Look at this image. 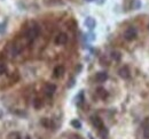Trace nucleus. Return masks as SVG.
I'll list each match as a JSON object with an SVG mask.
<instances>
[{
	"label": "nucleus",
	"instance_id": "2",
	"mask_svg": "<svg viewBox=\"0 0 149 139\" xmlns=\"http://www.w3.org/2000/svg\"><path fill=\"white\" fill-rule=\"evenodd\" d=\"M136 34H138V32H136V30L134 28H129L124 32V39L127 40V41H132V40H134L136 38Z\"/></svg>",
	"mask_w": 149,
	"mask_h": 139
},
{
	"label": "nucleus",
	"instance_id": "17",
	"mask_svg": "<svg viewBox=\"0 0 149 139\" xmlns=\"http://www.w3.org/2000/svg\"><path fill=\"white\" fill-rule=\"evenodd\" d=\"M8 139H22L21 138V135H19V132H10L9 135H8Z\"/></svg>",
	"mask_w": 149,
	"mask_h": 139
},
{
	"label": "nucleus",
	"instance_id": "24",
	"mask_svg": "<svg viewBox=\"0 0 149 139\" xmlns=\"http://www.w3.org/2000/svg\"><path fill=\"white\" fill-rule=\"evenodd\" d=\"M87 1H92V0H87Z\"/></svg>",
	"mask_w": 149,
	"mask_h": 139
},
{
	"label": "nucleus",
	"instance_id": "20",
	"mask_svg": "<svg viewBox=\"0 0 149 139\" xmlns=\"http://www.w3.org/2000/svg\"><path fill=\"white\" fill-rule=\"evenodd\" d=\"M69 139H80V137H79L78 135H72Z\"/></svg>",
	"mask_w": 149,
	"mask_h": 139
},
{
	"label": "nucleus",
	"instance_id": "4",
	"mask_svg": "<svg viewBox=\"0 0 149 139\" xmlns=\"http://www.w3.org/2000/svg\"><path fill=\"white\" fill-rule=\"evenodd\" d=\"M68 41V35L65 33H58L55 38V43L58 46H62V45H65Z\"/></svg>",
	"mask_w": 149,
	"mask_h": 139
},
{
	"label": "nucleus",
	"instance_id": "12",
	"mask_svg": "<svg viewBox=\"0 0 149 139\" xmlns=\"http://www.w3.org/2000/svg\"><path fill=\"white\" fill-rule=\"evenodd\" d=\"M143 136L146 139H149V118L143 122Z\"/></svg>",
	"mask_w": 149,
	"mask_h": 139
},
{
	"label": "nucleus",
	"instance_id": "16",
	"mask_svg": "<svg viewBox=\"0 0 149 139\" xmlns=\"http://www.w3.org/2000/svg\"><path fill=\"white\" fill-rule=\"evenodd\" d=\"M7 72V65L3 61H0V75L1 74H5Z\"/></svg>",
	"mask_w": 149,
	"mask_h": 139
},
{
	"label": "nucleus",
	"instance_id": "14",
	"mask_svg": "<svg viewBox=\"0 0 149 139\" xmlns=\"http://www.w3.org/2000/svg\"><path fill=\"white\" fill-rule=\"evenodd\" d=\"M32 105H33V107H35L36 109H40V108L42 107V102H41V99H39V98H35Z\"/></svg>",
	"mask_w": 149,
	"mask_h": 139
},
{
	"label": "nucleus",
	"instance_id": "5",
	"mask_svg": "<svg viewBox=\"0 0 149 139\" xmlns=\"http://www.w3.org/2000/svg\"><path fill=\"white\" fill-rule=\"evenodd\" d=\"M107 79H108V73L104 72V71L97 72L96 75H95V80H96V82H100V83H103L104 81H107Z\"/></svg>",
	"mask_w": 149,
	"mask_h": 139
},
{
	"label": "nucleus",
	"instance_id": "11",
	"mask_svg": "<svg viewBox=\"0 0 149 139\" xmlns=\"http://www.w3.org/2000/svg\"><path fill=\"white\" fill-rule=\"evenodd\" d=\"M96 95H97V97H100V98H102V99H104V98H107L108 97V91L104 89V88H97L96 89Z\"/></svg>",
	"mask_w": 149,
	"mask_h": 139
},
{
	"label": "nucleus",
	"instance_id": "15",
	"mask_svg": "<svg viewBox=\"0 0 149 139\" xmlns=\"http://www.w3.org/2000/svg\"><path fill=\"white\" fill-rule=\"evenodd\" d=\"M70 124H71V127L74 128V129H81V122L79 121V120H77V119L72 120V121L70 122Z\"/></svg>",
	"mask_w": 149,
	"mask_h": 139
},
{
	"label": "nucleus",
	"instance_id": "3",
	"mask_svg": "<svg viewBox=\"0 0 149 139\" xmlns=\"http://www.w3.org/2000/svg\"><path fill=\"white\" fill-rule=\"evenodd\" d=\"M55 91H56V86L54 83H47V85H45V87H44V92H45L46 96L51 97V96L54 95Z\"/></svg>",
	"mask_w": 149,
	"mask_h": 139
},
{
	"label": "nucleus",
	"instance_id": "9",
	"mask_svg": "<svg viewBox=\"0 0 149 139\" xmlns=\"http://www.w3.org/2000/svg\"><path fill=\"white\" fill-rule=\"evenodd\" d=\"M84 24H85V26H86L87 29L93 30L94 28H95V25H96V22H95V19H94L93 17H86Z\"/></svg>",
	"mask_w": 149,
	"mask_h": 139
},
{
	"label": "nucleus",
	"instance_id": "21",
	"mask_svg": "<svg viewBox=\"0 0 149 139\" xmlns=\"http://www.w3.org/2000/svg\"><path fill=\"white\" fill-rule=\"evenodd\" d=\"M80 71H81V65H78V66L76 67V72H77V73H79Z\"/></svg>",
	"mask_w": 149,
	"mask_h": 139
},
{
	"label": "nucleus",
	"instance_id": "18",
	"mask_svg": "<svg viewBox=\"0 0 149 139\" xmlns=\"http://www.w3.org/2000/svg\"><path fill=\"white\" fill-rule=\"evenodd\" d=\"M6 29V23H0V33H2Z\"/></svg>",
	"mask_w": 149,
	"mask_h": 139
},
{
	"label": "nucleus",
	"instance_id": "25",
	"mask_svg": "<svg viewBox=\"0 0 149 139\" xmlns=\"http://www.w3.org/2000/svg\"><path fill=\"white\" fill-rule=\"evenodd\" d=\"M148 30H149V24H148Z\"/></svg>",
	"mask_w": 149,
	"mask_h": 139
},
{
	"label": "nucleus",
	"instance_id": "1",
	"mask_svg": "<svg viewBox=\"0 0 149 139\" xmlns=\"http://www.w3.org/2000/svg\"><path fill=\"white\" fill-rule=\"evenodd\" d=\"M39 34V28L37 25H33V26H30L25 33V38L28 41H33Z\"/></svg>",
	"mask_w": 149,
	"mask_h": 139
},
{
	"label": "nucleus",
	"instance_id": "7",
	"mask_svg": "<svg viewBox=\"0 0 149 139\" xmlns=\"http://www.w3.org/2000/svg\"><path fill=\"white\" fill-rule=\"evenodd\" d=\"M64 72H65L64 66H62V65H57V66H55L54 71H53V75H54V78L58 79V78H62V76L64 75Z\"/></svg>",
	"mask_w": 149,
	"mask_h": 139
},
{
	"label": "nucleus",
	"instance_id": "8",
	"mask_svg": "<svg viewBox=\"0 0 149 139\" xmlns=\"http://www.w3.org/2000/svg\"><path fill=\"white\" fill-rule=\"evenodd\" d=\"M91 122H92L93 127H95L97 130H99L100 128H102V127H103V122H102V120H101L99 116H96V115H94V116L91 118Z\"/></svg>",
	"mask_w": 149,
	"mask_h": 139
},
{
	"label": "nucleus",
	"instance_id": "22",
	"mask_svg": "<svg viewBox=\"0 0 149 139\" xmlns=\"http://www.w3.org/2000/svg\"><path fill=\"white\" fill-rule=\"evenodd\" d=\"M2 116V112H1V109H0V118Z\"/></svg>",
	"mask_w": 149,
	"mask_h": 139
},
{
	"label": "nucleus",
	"instance_id": "10",
	"mask_svg": "<svg viewBox=\"0 0 149 139\" xmlns=\"http://www.w3.org/2000/svg\"><path fill=\"white\" fill-rule=\"evenodd\" d=\"M108 136H109V130L103 125L102 128H100L99 129V137L101 139H107L108 138Z\"/></svg>",
	"mask_w": 149,
	"mask_h": 139
},
{
	"label": "nucleus",
	"instance_id": "6",
	"mask_svg": "<svg viewBox=\"0 0 149 139\" xmlns=\"http://www.w3.org/2000/svg\"><path fill=\"white\" fill-rule=\"evenodd\" d=\"M118 75L122 78V79H129L131 75L130 69L127 66H123L118 70Z\"/></svg>",
	"mask_w": 149,
	"mask_h": 139
},
{
	"label": "nucleus",
	"instance_id": "13",
	"mask_svg": "<svg viewBox=\"0 0 149 139\" xmlns=\"http://www.w3.org/2000/svg\"><path fill=\"white\" fill-rule=\"evenodd\" d=\"M110 56H111V58L115 61V62H120V59H122V54L118 52V50H113V52H111Z\"/></svg>",
	"mask_w": 149,
	"mask_h": 139
},
{
	"label": "nucleus",
	"instance_id": "23",
	"mask_svg": "<svg viewBox=\"0 0 149 139\" xmlns=\"http://www.w3.org/2000/svg\"><path fill=\"white\" fill-rule=\"evenodd\" d=\"M88 137H90V139H93V137H92L91 135H88Z\"/></svg>",
	"mask_w": 149,
	"mask_h": 139
},
{
	"label": "nucleus",
	"instance_id": "19",
	"mask_svg": "<svg viewBox=\"0 0 149 139\" xmlns=\"http://www.w3.org/2000/svg\"><path fill=\"white\" fill-rule=\"evenodd\" d=\"M74 86V79H71L69 81V83H68V88H72Z\"/></svg>",
	"mask_w": 149,
	"mask_h": 139
}]
</instances>
